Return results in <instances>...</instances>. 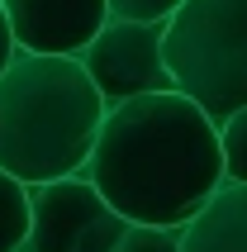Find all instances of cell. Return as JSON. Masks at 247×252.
<instances>
[{
  "label": "cell",
  "mask_w": 247,
  "mask_h": 252,
  "mask_svg": "<svg viewBox=\"0 0 247 252\" xmlns=\"http://www.w3.org/2000/svg\"><path fill=\"white\" fill-rule=\"evenodd\" d=\"M86 176L128 224L181 228L223 181L219 124L181 91L105 105Z\"/></svg>",
  "instance_id": "6da1fadb"
},
{
  "label": "cell",
  "mask_w": 247,
  "mask_h": 252,
  "mask_svg": "<svg viewBox=\"0 0 247 252\" xmlns=\"http://www.w3.org/2000/svg\"><path fill=\"white\" fill-rule=\"evenodd\" d=\"M105 100L67 53H19L0 71V167L24 186L81 171Z\"/></svg>",
  "instance_id": "7a4b0ae2"
},
{
  "label": "cell",
  "mask_w": 247,
  "mask_h": 252,
  "mask_svg": "<svg viewBox=\"0 0 247 252\" xmlns=\"http://www.w3.org/2000/svg\"><path fill=\"white\" fill-rule=\"evenodd\" d=\"M162 62L219 124L247 105V0H181L162 19Z\"/></svg>",
  "instance_id": "3957f363"
},
{
  "label": "cell",
  "mask_w": 247,
  "mask_h": 252,
  "mask_svg": "<svg viewBox=\"0 0 247 252\" xmlns=\"http://www.w3.org/2000/svg\"><path fill=\"white\" fill-rule=\"evenodd\" d=\"M124 219L86 171H67L29 186V233L19 252H110L124 238Z\"/></svg>",
  "instance_id": "277c9868"
},
{
  "label": "cell",
  "mask_w": 247,
  "mask_h": 252,
  "mask_svg": "<svg viewBox=\"0 0 247 252\" xmlns=\"http://www.w3.org/2000/svg\"><path fill=\"white\" fill-rule=\"evenodd\" d=\"M76 62L95 81L105 105L148 91H176L162 62V19H105L95 38L76 53Z\"/></svg>",
  "instance_id": "5b68a950"
},
{
  "label": "cell",
  "mask_w": 247,
  "mask_h": 252,
  "mask_svg": "<svg viewBox=\"0 0 247 252\" xmlns=\"http://www.w3.org/2000/svg\"><path fill=\"white\" fill-rule=\"evenodd\" d=\"M10 33L24 53H67L76 57L95 29L110 19L105 0H0Z\"/></svg>",
  "instance_id": "8992f818"
},
{
  "label": "cell",
  "mask_w": 247,
  "mask_h": 252,
  "mask_svg": "<svg viewBox=\"0 0 247 252\" xmlns=\"http://www.w3.org/2000/svg\"><path fill=\"white\" fill-rule=\"evenodd\" d=\"M181 252H247V181H219L176 228Z\"/></svg>",
  "instance_id": "52a82bcc"
},
{
  "label": "cell",
  "mask_w": 247,
  "mask_h": 252,
  "mask_svg": "<svg viewBox=\"0 0 247 252\" xmlns=\"http://www.w3.org/2000/svg\"><path fill=\"white\" fill-rule=\"evenodd\" d=\"M29 233V186L0 167V252H19Z\"/></svg>",
  "instance_id": "ba28073f"
},
{
  "label": "cell",
  "mask_w": 247,
  "mask_h": 252,
  "mask_svg": "<svg viewBox=\"0 0 247 252\" xmlns=\"http://www.w3.org/2000/svg\"><path fill=\"white\" fill-rule=\"evenodd\" d=\"M219 162L223 181H247V105L219 119Z\"/></svg>",
  "instance_id": "9c48e42d"
},
{
  "label": "cell",
  "mask_w": 247,
  "mask_h": 252,
  "mask_svg": "<svg viewBox=\"0 0 247 252\" xmlns=\"http://www.w3.org/2000/svg\"><path fill=\"white\" fill-rule=\"evenodd\" d=\"M110 252H181L176 248V228H152V224H128L124 238Z\"/></svg>",
  "instance_id": "30bf717a"
},
{
  "label": "cell",
  "mask_w": 247,
  "mask_h": 252,
  "mask_svg": "<svg viewBox=\"0 0 247 252\" xmlns=\"http://www.w3.org/2000/svg\"><path fill=\"white\" fill-rule=\"evenodd\" d=\"M181 0H105L110 19H166Z\"/></svg>",
  "instance_id": "8fae6325"
},
{
  "label": "cell",
  "mask_w": 247,
  "mask_h": 252,
  "mask_svg": "<svg viewBox=\"0 0 247 252\" xmlns=\"http://www.w3.org/2000/svg\"><path fill=\"white\" fill-rule=\"evenodd\" d=\"M19 53V43H14V33H10V19H5V10H0V71L10 67V57Z\"/></svg>",
  "instance_id": "7c38bea8"
}]
</instances>
